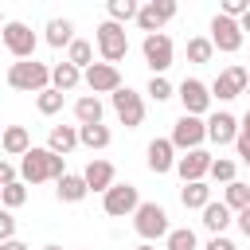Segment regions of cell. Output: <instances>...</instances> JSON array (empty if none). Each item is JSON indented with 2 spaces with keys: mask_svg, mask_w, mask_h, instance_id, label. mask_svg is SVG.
I'll list each match as a JSON object with an SVG mask.
<instances>
[{
  "mask_svg": "<svg viewBox=\"0 0 250 250\" xmlns=\"http://www.w3.org/2000/svg\"><path fill=\"white\" fill-rule=\"evenodd\" d=\"M180 203H184L188 211H203V207L211 203V188H207L203 180H195V184H184V188H180Z\"/></svg>",
  "mask_w": 250,
  "mask_h": 250,
  "instance_id": "23",
  "label": "cell"
},
{
  "mask_svg": "<svg viewBox=\"0 0 250 250\" xmlns=\"http://www.w3.org/2000/svg\"><path fill=\"white\" fill-rule=\"evenodd\" d=\"M82 78H86V86H90L94 98H98V94H113V90H121V70L109 66V62H94L90 70H82Z\"/></svg>",
  "mask_w": 250,
  "mask_h": 250,
  "instance_id": "14",
  "label": "cell"
},
{
  "mask_svg": "<svg viewBox=\"0 0 250 250\" xmlns=\"http://www.w3.org/2000/svg\"><path fill=\"white\" fill-rule=\"evenodd\" d=\"M74 145H78V129H74V125H51V133H47V148H51V152L66 156Z\"/></svg>",
  "mask_w": 250,
  "mask_h": 250,
  "instance_id": "22",
  "label": "cell"
},
{
  "mask_svg": "<svg viewBox=\"0 0 250 250\" xmlns=\"http://www.w3.org/2000/svg\"><path fill=\"white\" fill-rule=\"evenodd\" d=\"M94 43H98V55H102V62H109V66H117V62L129 55V35H125V27H121V23H113V20L98 23V35H94Z\"/></svg>",
  "mask_w": 250,
  "mask_h": 250,
  "instance_id": "4",
  "label": "cell"
},
{
  "mask_svg": "<svg viewBox=\"0 0 250 250\" xmlns=\"http://www.w3.org/2000/svg\"><path fill=\"white\" fill-rule=\"evenodd\" d=\"M246 70H250V66H246Z\"/></svg>",
  "mask_w": 250,
  "mask_h": 250,
  "instance_id": "51",
  "label": "cell"
},
{
  "mask_svg": "<svg viewBox=\"0 0 250 250\" xmlns=\"http://www.w3.org/2000/svg\"><path fill=\"white\" fill-rule=\"evenodd\" d=\"M172 16H176V0H148V4H141V12H137V27H141L145 35H156Z\"/></svg>",
  "mask_w": 250,
  "mask_h": 250,
  "instance_id": "12",
  "label": "cell"
},
{
  "mask_svg": "<svg viewBox=\"0 0 250 250\" xmlns=\"http://www.w3.org/2000/svg\"><path fill=\"white\" fill-rule=\"evenodd\" d=\"M211 152L207 148H191V152H184V156H176V172H180V180L184 184H195V180H203L207 172H211Z\"/></svg>",
  "mask_w": 250,
  "mask_h": 250,
  "instance_id": "15",
  "label": "cell"
},
{
  "mask_svg": "<svg viewBox=\"0 0 250 250\" xmlns=\"http://www.w3.org/2000/svg\"><path fill=\"white\" fill-rule=\"evenodd\" d=\"M176 98L184 102V113H191V117H203L207 109H211V86L207 82H199V78H184L180 86H176Z\"/></svg>",
  "mask_w": 250,
  "mask_h": 250,
  "instance_id": "8",
  "label": "cell"
},
{
  "mask_svg": "<svg viewBox=\"0 0 250 250\" xmlns=\"http://www.w3.org/2000/svg\"><path fill=\"white\" fill-rule=\"evenodd\" d=\"M246 98H250V86H246Z\"/></svg>",
  "mask_w": 250,
  "mask_h": 250,
  "instance_id": "49",
  "label": "cell"
},
{
  "mask_svg": "<svg viewBox=\"0 0 250 250\" xmlns=\"http://www.w3.org/2000/svg\"><path fill=\"white\" fill-rule=\"evenodd\" d=\"M109 102H113V113L121 117V125H125V129H137V125L145 121V102H141V94H137V90L121 86V90H113V94H109Z\"/></svg>",
  "mask_w": 250,
  "mask_h": 250,
  "instance_id": "11",
  "label": "cell"
},
{
  "mask_svg": "<svg viewBox=\"0 0 250 250\" xmlns=\"http://www.w3.org/2000/svg\"><path fill=\"white\" fill-rule=\"evenodd\" d=\"M207 250H238V246H234L230 238H223V234H215V238L207 242Z\"/></svg>",
  "mask_w": 250,
  "mask_h": 250,
  "instance_id": "41",
  "label": "cell"
},
{
  "mask_svg": "<svg viewBox=\"0 0 250 250\" xmlns=\"http://www.w3.org/2000/svg\"><path fill=\"white\" fill-rule=\"evenodd\" d=\"M230 223H234V211H230V207H227L223 199H219V203L211 199V203L203 207V227H207L211 234H223V230H227Z\"/></svg>",
  "mask_w": 250,
  "mask_h": 250,
  "instance_id": "21",
  "label": "cell"
},
{
  "mask_svg": "<svg viewBox=\"0 0 250 250\" xmlns=\"http://www.w3.org/2000/svg\"><path fill=\"white\" fill-rule=\"evenodd\" d=\"M238 27H242V35H246V31H250V12H246V16H242V20H238Z\"/></svg>",
  "mask_w": 250,
  "mask_h": 250,
  "instance_id": "45",
  "label": "cell"
},
{
  "mask_svg": "<svg viewBox=\"0 0 250 250\" xmlns=\"http://www.w3.org/2000/svg\"><path fill=\"white\" fill-rule=\"evenodd\" d=\"M164 250H195V230L191 227H172L164 238Z\"/></svg>",
  "mask_w": 250,
  "mask_h": 250,
  "instance_id": "32",
  "label": "cell"
},
{
  "mask_svg": "<svg viewBox=\"0 0 250 250\" xmlns=\"http://www.w3.org/2000/svg\"><path fill=\"white\" fill-rule=\"evenodd\" d=\"M152 102H168V98H176V90H172V82L164 78V74H152L148 78V90H145Z\"/></svg>",
  "mask_w": 250,
  "mask_h": 250,
  "instance_id": "36",
  "label": "cell"
},
{
  "mask_svg": "<svg viewBox=\"0 0 250 250\" xmlns=\"http://www.w3.org/2000/svg\"><path fill=\"white\" fill-rule=\"evenodd\" d=\"M43 250H62V246H55V242H51V246H43Z\"/></svg>",
  "mask_w": 250,
  "mask_h": 250,
  "instance_id": "47",
  "label": "cell"
},
{
  "mask_svg": "<svg viewBox=\"0 0 250 250\" xmlns=\"http://www.w3.org/2000/svg\"><path fill=\"white\" fill-rule=\"evenodd\" d=\"M62 102H66V94H62V90H55V86H47L43 94H35V109H39L43 117H55V113L62 109Z\"/></svg>",
  "mask_w": 250,
  "mask_h": 250,
  "instance_id": "30",
  "label": "cell"
},
{
  "mask_svg": "<svg viewBox=\"0 0 250 250\" xmlns=\"http://www.w3.org/2000/svg\"><path fill=\"white\" fill-rule=\"evenodd\" d=\"M223 203L238 215V211H246L250 207V184H242V180H234V184H227L223 188Z\"/></svg>",
  "mask_w": 250,
  "mask_h": 250,
  "instance_id": "29",
  "label": "cell"
},
{
  "mask_svg": "<svg viewBox=\"0 0 250 250\" xmlns=\"http://www.w3.org/2000/svg\"><path fill=\"white\" fill-rule=\"evenodd\" d=\"M109 141H113V133H109L105 125H78V145H86L90 152H94V148H105Z\"/></svg>",
  "mask_w": 250,
  "mask_h": 250,
  "instance_id": "28",
  "label": "cell"
},
{
  "mask_svg": "<svg viewBox=\"0 0 250 250\" xmlns=\"http://www.w3.org/2000/svg\"><path fill=\"white\" fill-rule=\"evenodd\" d=\"M0 152L23 160V156L31 152V133H27L23 125H8V129H4V141H0Z\"/></svg>",
  "mask_w": 250,
  "mask_h": 250,
  "instance_id": "19",
  "label": "cell"
},
{
  "mask_svg": "<svg viewBox=\"0 0 250 250\" xmlns=\"http://www.w3.org/2000/svg\"><path fill=\"white\" fill-rule=\"evenodd\" d=\"M133 250H156V246H152V242H141V246H133Z\"/></svg>",
  "mask_w": 250,
  "mask_h": 250,
  "instance_id": "46",
  "label": "cell"
},
{
  "mask_svg": "<svg viewBox=\"0 0 250 250\" xmlns=\"http://www.w3.org/2000/svg\"><path fill=\"white\" fill-rule=\"evenodd\" d=\"M223 16H230V20H242L246 12H250V0H223V8H219Z\"/></svg>",
  "mask_w": 250,
  "mask_h": 250,
  "instance_id": "37",
  "label": "cell"
},
{
  "mask_svg": "<svg viewBox=\"0 0 250 250\" xmlns=\"http://www.w3.org/2000/svg\"><path fill=\"white\" fill-rule=\"evenodd\" d=\"M78 82H82V70H78V66H70L66 59L51 66V86H55V90H62V94H66V90H74Z\"/></svg>",
  "mask_w": 250,
  "mask_h": 250,
  "instance_id": "25",
  "label": "cell"
},
{
  "mask_svg": "<svg viewBox=\"0 0 250 250\" xmlns=\"http://www.w3.org/2000/svg\"><path fill=\"white\" fill-rule=\"evenodd\" d=\"M238 133H242V137H250V109L238 117Z\"/></svg>",
  "mask_w": 250,
  "mask_h": 250,
  "instance_id": "44",
  "label": "cell"
},
{
  "mask_svg": "<svg viewBox=\"0 0 250 250\" xmlns=\"http://www.w3.org/2000/svg\"><path fill=\"white\" fill-rule=\"evenodd\" d=\"M141 55H145V62H148V70H152V74H164V70L172 66V39H168L164 31H156V35H145V43H141Z\"/></svg>",
  "mask_w": 250,
  "mask_h": 250,
  "instance_id": "13",
  "label": "cell"
},
{
  "mask_svg": "<svg viewBox=\"0 0 250 250\" xmlns=\"http://www.w3.org/2000/svg\"><path fill=\"white\" fill-rule=\"evenodd\" d=\"M145 164H148V172H152V176L172 172V168H176V148H172V141H168V137L148 141V148H145Z\"/></svg>",
  "mask_w": 250,
  "mask_h": 250,
  "instance_id": "16",
  "label": "cell"
},
{
  "mask_svg": "<svg viewBox=\"0 0 250 250\" xmlns=\"http://www.w3.org/2000/svg\"><path fill=\"white\" fill-rule=\"evenodd\" d=\"M102 207H105V215H113V219L133 215V211L141 207V191H137V184H113V188L102 195Z\"/></svg>",
  "mask_w": 250,
  "mask_h": 250,
  "instance_id": "9",
  "label": "cell"
},
{
  "mask_svg": "<svg viewBox=\"0 0 250 250\" xmlns=\"http://www.w3.org/2000/svg\"><path fill=\"white\" fill-rule=\"evenodd\" d=\"M234 148H238V160H242V164H250V137H242V133H238Z\"/></svg>",
  "mask_w": 250,
  "mask_h": 250,
  "instance_id": "40",
  "label": "cell"
},
{
  "mask_svg": "<svg viewBox=\"0 0 250 250\" xmlns=\"http://www.w3.org/2000/svg\"><path fill=\"white\" fill-rule=\"evenodd\" d=\"M0 250H31V246L20 242V238H8V242H0Z\"/></svg>",
  "mask_w": 250,
  "mask_h": 250,
  "instance_id": "43",
  "label": "cell"
},
{
  "mask_svg": "<svg viewBox=\"0 0 250 250\" xmlns=\"http://www.w3.org/2000/svg\"><path fill=\"white\" fill-rule=\"evenodd\" d=\"M246 86H250V70H246V66H227V70H219V78L211 82V98H215V102H230V98L246 94Z\"/></svg>",
  "mask_w": 250,
  "mask_h": 250,
  "instance_id": "10",
  "label": "cell"
},
{
  "mask_svg": "<svg viewBox=\"0 0 250 250\" xmlns=\"http://www.w3.org/2000/svg\"><path fill=\"white\" fill-rule=\"evenodd\" d=\"M74 117H78V125H102V102L94 94H82L74 102Z\"/></svg>",
  "mask_w": 250,
  "mask_h": 250,
  "instance_id": "26",
  "label": "cell"
},
{
  "mask_svg": "<svg viewBox=\"0 0 250 250\" xmlns=\"http://www.w3.org/2000/svg\"><path fill=\"white\" fill-rule=\"evenodd\" d=\"M137 12H141L137 0H109V20H113V23H129V20H137Z\"/></svg>",
  "mask_w": 250,
  "mask_h": 250,
  "instance_id": "34",
  "label": "cell"
},
{
  "mask_svg": "<svg viewBox=\"0 0 250 250\" xmlns=\"http://www.w3.org/2000/svg\"><path fill=\"white\" fill-rule=\"evenodd\" d=\"M207 141H215V145H234V141H238V117L227 113V109L211 113V117H207Z\"/></svg>",
  "mask_w": 250,
  "mask_h": 250,
  "instance_id": "17",
  "label": "cell"
},
{
  "mask_svg": "<svg viewBox=\"0 0 250 250\" xmlns=\"http://www.w3.org/2000/svg\"><path fill=\"white\" fill-rule=\"evenodd\" d=\"M8 238H16V215L8 207H0V242H8Z\"/></svg>",
  "mask_w": 250,
  "mask_h": 250,
  "instance_id": "38",
  "label": "cell"
},
{
  "mask_svg": "<svg viewBox=\"0 0 250 250\" xmlns=\"http://www.w3.org/2000/svg\"><path fill=\"white\" fill-rule=\"evenodd\" d=\"M0 141H4V129H0Z\"/></svg>",
  "mask_w": 250,
  "mask_h": 250,
  "instance_id": "50",
  "label": "cell"
},
{
  "mask_svg": "<svg viewBox=\"0 0 250 250\" xmlns=\"http://www.w3.org/2000/svg\"><path fill=\"white\" fill-rule=\"evenodd\" d=\"M234 172H238V164L234 160H227V156H215L211 160V180H219V184H234Z\"/></svg>",
  "mask_w": 250,
  "mask_h": 250,
  "instance_id": "35",
  "label": "cell"
},
{
  "mask_svg": "<svg viewBox=\"0 0 250 250\" xmlns=\"http://www.w3.org/2000/svg\"><path fill=\"white\" fill-rule=\"evenodd\" d=\"M4 23H8V20H4V12H0V31H4Z\"/></svg>",
  "mask_w": 250,
  "mask_h": 250,
  "instance_id": "48",
  "label": "cell"
},
{
  "mask_svg": "<svg viewBox=\"0 0 250 250\" xmlns=\"http://www.w3.org/2000/svg\"><path fill=\"white\" fill-rule=\"evenodd\" d=\"M8 184H16V168H12V160L0 156V188H8Z\"/></svg>",
  "mask_w": 250,
  "mask_h": 250,
  "instance_id": "39",
  "label": "cell"
},
{
  "mask_svg": "<svg viewBox=\"0 0 250 250\" xmlns=\"http://www.w3.org/2000/svg\"><path fill=\"white\" fill-rule=\"evenodd\" d=\"M66 62L78 66V70H90V66H94V43H90V39H74V43L66 47Z\"/></svg>",
  "mask_w": 250,
  "mask_h": 250,
  "instance_id": "27",
  "label": "cell"
},
{
  "mask_svg": "<svg viewBox=\"0 0 250 250\" xmlns=\"http://www.w3.org/2000/svg\"><path fill=\"white\" fill-rule=\"evenodd\" d=\"M133 230L141 234V242H156V238H168L172 223H168V211L160 203H141L133 211Z\"/></svg>",
  "mask_w": 250,
  "mask_h": 250,
  "instance_id": "3",
  "label": "cell"
},
{
  "mask_svg": "<svg viewBox=\"0 0 250 250\" xmlns=\"http://www.w3.org/2000/svg\"><path fill=\"white\" fill-rule=\"evenodd\" d=\"M172 148L176 152H191V148H199L203 141H207V121L203 117H191V113H184L176 125H172Z\"/></svg>",
  "mask_w": 250,
  "mask_h": 250,
  "instance_id": "6",
  "label": "cell"
},
{
  "mask_svg": "<svg viewBox=\"0 0 250 250\" xmlns=\"http://www.w3.org/2000/svg\"><path fill=\"white\" fill-rule=\"evenodd\" d=\"M8 86L20 90V94H43L51 86V66L47 62H35V59L12 62L8 66Z\"/></svg>",
  "mask_w": 250,
  "mask_h": 250,
  "instance_id": "2",
  "label": "cell"
},
{
  "mask_svg": "<svg viewBox=\"0 0 250 250\" xmlns=\"http://www.w3.org/2000/svg\"><path fill=\"white\" fill-rule=\"evenodd\" d=\"M234 223H238V227H242V234L250 238V207H246V211H238V215H234Z\"/></svg>",
  "mask_w": 250,
  "mask_h": 250,
  "instance_id": "42",
  "label": "cell"
},
{
  "mask_svg": "<svg viewBox=\"0 0 250 250\" xmlns=\"http://www.w3.org/2000/svg\"><path fill=\"white\" fill-rule=\"evenodd\" d=\"M66 176V160L59 156V152H51V148H35L31 145V152L20 160V180L23 184H43V180H62Z\"/></svg>",
  "mask_w": 250,
  "mask_h": 250,
  "instance_id": "1",
  "label": "cell"
},
{
  "mask_svg": "<svg viewBox=\"0 0 250 250\" xmlns=\"http://www.w3.org/2000/svg\"><path fill=\"white\" fill-rule=\"evenodd\" d=\"M74 39H78V35H74V23H70V20H59V16L47 20V43H51L55 51H59V47H70Z\"/></svg>",
  "mask_w": 250,
  "mask_h": 250,
  "instance_id": "24",
  "label": "cell"
},
{
  "mask_svg": "<svg viewBox=\"0 0 250 250\" xmlns=\"http://www.w3.org/2000/svg\"><path fill=\"white\" fill-rule=\"evenodd\" d=\"M211 55H215V47H211L207 35H191L188 39V62H211Z\"/></svg>",
  "mask_w": 250,
  "mask_h": 250,
  "instance_id": "33",
  "label": "cell"
},
{
  "mask_svg": "<svg viewBox=\"0 0 250 250\" xmlns=\"http://www.w3.org/2000/svg\"><path fill=\"white\" fill-rule=\"evenodd\" d=\"M207 39H211V47H215V51H223V55H234V51L246 43V35H242L238 20H230V16H223V12L211 20V35H207Z\"/></svg>",
  "mask_w": 250,
  "mask_h": 250,
  "instance_id": "7",
  "label": "cell"
},
{
  "mask_svg": "<svg viewBox=\"0 0 250 250\" xmlns=\"http://www.w3.org/2000/svg\"><path fill=\"white\" fill-rule=\"evenodd\" d=\"M82 180H86L90 191H102V195H105V191L117 184V168H113L109 160H90L86 172H82Z\"/></svg>",
  "mask_w": 250,
  "mask_h": 250,
  "instance_id": "18",
  "label": "cell"
},
{
  "mask_svg": "<svg viewBox=\"0 0 250 250\" xmlns=\"http://www.w3.org/2000/svg\"><path fill=\"white\" fill-rule=\"evenodd\" d=\"M0 43L16 55V62L35 59V31H31L23 20H8V23H4V31H0Z\"/></svg>",
  "mask_w": 250,
  "mask_h": 250,
  "instance_id": "5",
  "label": "cell"
},
{
  "mask_svg": "<svg viewBox=\"0 0 250 250\" xmlns=\"http://www.w3.org/2000/svg\"><path fill=\"white\" fill-rule=\"evenodd\" d=\"M55 195H59V203H82V199L90 195V188H86V180H82V176L66 172V176L55 184Z\"/></svg>",
  "mask_w": 250,
  "mask_h": 250,
  "instance_id": "20",
  "label": "cell"
},
{
  "mask_svg": "<svg viewBox=\"0 0 250 250\" xmlns=\"http://www.w3.org/2000/svg\"><path fill=\"white\" fill-rule=\"evenodd\" d=\"M23 203H27V184H23V180H16V184L0 188V207L16 211V207H23Z\"/></svg>",
  "mask_w": 250,
  "mask_h": 250,
  "instance_id": "31",
  "label": "cell"
}]
</instances>
